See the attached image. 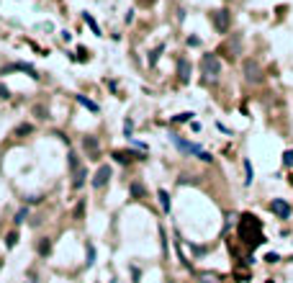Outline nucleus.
I'll list each match as a JSON object with an SVG mask.
<instances>
[{"mask_svg": "<svg viewBox=\"0 0 293 283\" xmlns=\"http://www.w3.org/2000/svg\"><path fill=\"white\" fill-rule=\"evenodd\" d=\"M201 72L206 75V80H216L221 75V59L216 57V54H203V59H201Z\"/></svg>", "mask_w": 293, "mask_h": 283, "instance_id": "nucleus-1", "label": "nucleus"}, {"mask_svg": "<svg viewBox=\"0 0 293 283\" xmlns=\"http://www.w3.org/2000/svg\"><path fill=\"white\" fill-rule=\"evenodd\" d=\"M242 72H244V80H247L250 85H257V83H262V67H260L255 59H244Z\"/></svg>", "mask_w": 293, "mask_h": 283, "instance_id": "nucleus-2", "label": "nucleus"}, {"mask_svg": "<svg viewBox=\"0 0 293 283\" xmlns=\"http://www.w3.org/2000/svg\"><path fill=\"white\" fill-rule=\"evenodd\" d=\"M211 21H214V29H216L219 34H226L229 26H232V16H229L226 8H221V11H214Z\"/></svg>", "mask_w": 293, "mask_h": 283, "instance_id": "nucleus-3", "label": "nucleus"}, {"mask_svg": "<svg viewBox=\"0 0 293 283\" xmlns=\"http://www.w3.org/2000/svg\"><path fill=\"white\" fill-rule=\"evenodd\" d=\"M111 175H113V170H111V165H100L98 170H95V175H93V188L95 190H100V188H106L108 186V180H111Z\"/></svg>", "mask_w": 293, "mask_h": 283, "instance_id": "nucleus-4", "label": "nucleus"}, {"mask_svg": "<svg viewBox=\"0 0 293 283\" xmlns=\"http://www.w3.org/2000/svg\"><path fill=\"white\" fill-rule=\"evenodd\" d=\"M170 142L175 144V147H178L183 154H201V152H203V150L198 147V144L188 142V139H183V136H178V134H170Z\"/></svg>", "mask_w": 293, "mask_h": 283, "instance_id": "nucleus-5", "label": "nucleus"}, {"mask_svg": "<svg viewBox=\"0 0 293 283\" xmlns=\"http://www.w3.org/2000/svg\"><path fill=\"white\" fill-rule=\"evenodd\" d=\"M270 211L275 214L278 219H288L293 208H291L288 201H283V198H273V201H270Z\"/></svg>", "mask_w": 293, "mask_h": 283, "instance_id": "nucleus-6", "label": "nucleus"}, {"mask_svg": "<svg viewBox=\"0 0 293 283\" xmlns=\"http://www.w3.org/2000/svg\"><path fill=\"white\" fill-rule=\"evenodd\" d=\"M82 150L88 152L90 160H98L100 157V144H98L95 136H82Z\"/></svg>", "mask_w": 293, "mask_h": 283, "instance_id": "nucleus-7", "label": "nucleus"}, {"mask_svg": "<svg viewBox=\"0 0 293 283\" xmlns=\"http://www.w3.org/2000/svg\"><path fill=\"white\" fill-rule=\"evenodd\" d=\"M178 75H180L183 83H188V80H190V62L188 59H180L178 62Z\"/></svg>", "mask_w": 293, "mask_h": 283, "instance_id": "nucleus-8", "label": "nucleus"}, {"mask_svg": "<svg viewBox=\"0 0 293 283\" xmlns=\"http://www.w3.org/2000/svg\"><path fill=\"white\" fill-rule=\"evenodd\" d=\"M85 178H88V170L80 165V168L75 170V178H72V186H75V188H82V186H85Z\"/></svg>", "mask_w": 293, "mask_h": 283, "instance_id": "nucleus-9", "label": "nucleus"}, {"mask_svg": "<svg viewBox=\"0 0 293 283\" xmlns=\"http://www.w3.org/2000/svg\"><path fill=\"white\" fill-rule=\"evenodd\" d=\"M77 103H80V106H85L88 111H93V113H98V111H100V108H98V103H93V100H90V98H85V95H77Z\"/></svg>", "mask_w": 293, "mask_h": 283, "instance_id": "nucleus-10", "label": "nucleus"}, {"mask_svg": "<svg viewBox=\"0 0 293 283\" xmlns=\"http://www.w3.org/2000/svg\"><path fill=\"white\" fill-rule=\"evenodd\" d=\"M82 18H85V23H88V26H90V29H93V31H95V36H100V26H98V23L93 21V16H90V13H82Z\"/></svg>", "mask_w": 293, "mask_h": 283, "instance_id": "nucleus-11", "label": "nucleus"}, {"mask_svg": "<svg viewBox=\"0 0 293 283\" xmlns=\"http://www.w3.org/2000/svg\"><path fill=\"white\" fill-rule=\"evenodd\" d=\"M244 172H247V178H244V186H252V178H255V172H252V165H250V160H244Z\"/></svg>", "mask_w": 293, "mask_h": 283, "instance_id": "nucleus-12", "label": "nucleus"}, {"mask_svg": "<svg viewBox=\"0 0 293 283\" xmlns=\"http://www.w3.org/2000/svg\"><path fill=\"white\" fill-rule=\"evenodd\" d=\"M160 204H162V211H170V196H167V190H160Z\"/></svg>", "mask_w": 293, "mask_h": 283, "instance_id": "nucleus-13", "label": "nucleus"}, {"mask_svg": "<svg viewBox=\"0 0 293 283\" xmlns=\"http://www.w3.org/2000/svg\"><path fill=\"white\" fill-rule=\"evenodd\" d=\"M146 193V188L142 186V183H131V196H136V198H142Z\"/></svg>", "mask_w": 293, "mask_h": 283, "instance_id": "nucleus-14", "label": "nucleus"}, {"mask_svg": "<svg viewBox=\"0 0 293 283\" xmlns=\"http://www.w3.org/2000/svg\"><path fill=\"white\" fill-rule=\"evenodd\" d=\"M16 242H18V232H11V234L5 237V247H8V250H13Z\"/></svg>", "mask_w": 293, "mask_h": 283, "instance_id": "nucleus-15", "label": "nucleus"}, {"mask_svg": "<svg viewBox=\"0 0 293 283\" xmlns=\"http://www.w3.org/2000/svg\"><path fill=\"white\" fill-rule=\"evenodd\" d=\"M111 157L118 162V165H126V162H129V154H126V152H113Z\"/></svg>", "mask_w": 293, "mask_h": 283, "instance_id": "nucleus-16", "label": "nucleus"}, {"mask_svg": "<svg viewBox=\"0 0 293 283\" xmlns=\"http://www.w3.org/2000/svg\"><path fill=\"white\" fill-rule=\"evenodd\" d=\"M283 165H286V168H293V150H286V152H283Z\"/></svg>", "mask_w": 293, "mask_h": 283, "instance_id": "nucleus-17", "label": "nucleus"}, {"mask_svg": "<svg viewBox=\"0 0 293 283\" xmlns=\"http://www.w3.org/2000/svg\"><path fill=\"white\" fill-rule=\"evenodd\" d=\"M93 263H95V247H93V245H88V260H85V265L90 268Z\"/></svg>", "mask_w": 293, "mask_h": 283, "instance_id": "nucleus-18", "label": "nucleus"}, {"mask_svg": "<svg viewBox=\"0 0 293 283\" xmlns=\"http://www.w3.org/2000/svg\"><path fill=\"white\" fill-rule=\"evenodd\" d=\"M49 247H52V242L49 240H41L39 242V255H49Z\"/></svg>", "mask_w": 293, "mask_h": 283, "instance_id": "nucleus-19", "label": "nucleus"}, {"mask_svg": "<svg viewBox=\"0 0 293 283\" xmlns=\"http://www.w3.org/2000/svg\"><path fill=\"white\" fill-rule=\"evenodd\" d=\"M26 216H29V208H21V211L16 214V219H13V222H16V224H21V222H26Z\"/></svg>", "mask_w": 293, "mask_h": 283, "instance_id": "nucleus-20", "label": "nucleus"}, {"mask_svg": "<svg viewBox=\"0 0 293 283\" xmlns=\"http://www.w3.org/2000/svg\"><path fill=\"white\" fill-rule=\"evenodd\" d=\"M193 118V113L190 111H185V113H178V116H172V121H190Z\"/></svg>", "mask_w": 293, "mask_h": 283, "instance_id": "nucleus-21", "label": "nucleus"}, {"mask_svg": "<svg viewBox=\"0 0 293 283\" xmlns=\"http://www.w3.org/2000/svg\"><path fill=\"white\" fill-rule=\"evenodd\" d=\"M162 49H165V47H157V49H152V54H149V65H154V62H157V57L162 54Z\"/></svg>", "mask_w": 293, "mask_h": 283, "instance_id": "nucleus-22", "label": "nucleus"}, {"mask_svg": "<svg viewBox=\"0 0 293 283\" xmlns=\"http://www.w3.org/2000/svg\"><path fill=\"white\" fill-rule=\"evenodd\" d=\"M82 214H85V201H80L77 208H75V219H82Z\"/></svg>", "mask_w": 293, "mask_h": 283, "instance_id": "nucleus-23", "label": "nucleus"}, {"mask_svg": "<svg viewBox=\"0 0 293 283\" xmlns=\"http://www.w3.org/2000/svg\"><path fill=\"white\" fill-rule=\"evenodd\" d=\"M131 129H134V121H131V118H126V124H124V132H126V136H131Z\"/></svg>", "mask_w": 293, "mask_h": 283, "instance_id": "nucleus-24", "label": "nucleus"}, {"mask_svg": "<svg viewBox=\"0 0 293 283\" xmlns=\"http://www.w3.org/2000/svg\"><path fill=\"white\" fill-rule=\"evenodd\" d=\"M0 98H3V100H8V98H11V90H8L3 83H0Z\"/></svg>", "mask_w": 293, "mask_h": 283, "instance_id": "nucleus-25", "label": "nucleus"}, {"mask_svg": "<svg viewBox=\"0 0 293 283\" xmlns=\"http://www.w3.org/2000/svg\"><path fill=\"white\" fill-rule=\"evenodd\" d=\"M34 113H39V118H49V116H47V108H44V106H36Z\"/></svg>", "mask_w": 293, "mask_h": 283, "instance_id": "nucleus-26", "label": "nucleus"}, {"mask_svg": "<svg viewBox=\"0 0 293 283\" xmlns=\"http://www.w3.org/2000/svg\"><path fill=\"white\" fill-rule=\"evenodd\" d=\"M131 276H134V281H131V283H139V281H142V270L131 268Z\"/></svg>", "mask_w": 293, "mask_h": 283, "instance_id": "nucleus-27", "label": "nucleus"}, {"mask_svg": "<svg viewBox=\"0 0 293 283\" xmlns=\"http://www.w3.org/2000/svg\"><path fill=\"white\" fill-rule=\"evenodd\" d=\"M29 132H31L29 124H23V126H18V129H16V134H29Z\"/></svg>", "mask_w": 293, "mask_h": 283, "instance_id": "nucleus-28", "label": "nucleus"}, {"mask_svg": "<svg viewBox=\"0 0 293 283\" xmlns=\"http://www.w3.org/2000/svg\"><path fill=\"white\" fill-rule=\"evenodd\" d=\"M201 278H203V283H216V276H208V273H203Z\"/></svg>", "mask_w": 293, "mask_h": 283, "instance_id": "nucleus-29", "label": "nucleus"}, {"mask_svg": "<svg viewBox=\"0 0 293 283\" xmlns=\"http://www.w3.org/2000/svg\"><path fill=\"white\" fill-rule=\"evenodd\" d=\"M188 44H190V47H198L201 41H198V36H188Z\"/></svg>", "mask_w": 293, "mask_h": 283, "instance_id": "nucleus-30", "label": "nucleus"}, {"mask_svg": "<svg viewBox=\"0 0 293 283\" xmlns=\"http://www.w3.org/2000/svg\"><path fill=\"white\" fill-rule=\"evenodd\" d=\"M198 157H201V160H203V162H211V160H214V157H211V154H208V152H201V154H198Z\"/></svg>", "mask_w": 293, "mask_h": 283, "instance_id": "nucleus-31", "label": "nucleus"}, {"mask_svg": "<svg viewBox=\"0 0 293 283\" xmlns=\"http://www.w3.org/2000/svg\"><path fill=\"white\" fill-rule=\"evenodd\" d=\"M39 201H41V196H29V198H26V204H39Z\"/></svg>", "mask_w": 293, "mask_h": 283, "instance_id": "nucleus-32", "label": "nucleus"}, {"mask_svg": "<svg viewBox=\"0 0 293 283\" xmlns=\"http://www.w3.org/2000/svg\"><path fill=\"white\" fill-rule=\"evenodd\" d=\"M0 268H3V263H0Z\"/></svg>", "mask_w": 293, "mask_h": 283, "instance_id": "nucleus-33", "label": "nucleus"}]
</instances>
